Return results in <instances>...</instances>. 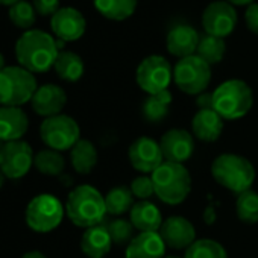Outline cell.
<instances>
[{
    "instance_id": "6da1fadb",
    "label": "cell",
    "mask_w": 258,
    "mask_h": 258,
    "mask_svg": "<svg viewBox=\"0 0 258 258\" xmlns=\"http://www.w3.org/2000/svg\"><path fill=\"white\" fill-rule=\"evenodd\" d=\"M59 55L56 41L47 32L32 29L25 32L16 44V58L20 67L31 73H44L55 66Z\"/></svg>"
},
{
    "instance_id": "7a4b0ae2",
    "label": "cell",
    "mask_w": 258,
    "mask_h": 258,
    "mask_svg": "<svg viewBox=\"0 0 258 258\" xmlns=\"http://www.w3.org/2000/svg\"><path fill=\"white\" fill-rule=\"evenodd\" d=\"M66 214L79 228H91L105 222V196L93 185L84 184L73 188L66 202Z\"/></svg>"
},
{
    "instance_id": "3957f363",
    "label": "cell",
    "mask_w": 258,
    "mask_h": 258,
    "mask_svg": "<svg viewBox=\"0 0 258 258\" xmlns=\"http://www.w3.org/2000/svg\"><path fill=\"white\" fill-rule=\"evenodd\" d=\"M211 175L217 184L235 195L250 190L255 181L252 163L237 154H222L216 157L211 164Z\"/></svg>"
},
{
    "instance_id": "277c9868",
    "label": "cell",
    "mask_w": 258,
    "mask_h": 258,
    "mask_svg": "<svg viewBox=\"0 0 258 258\" xmlns=\"http://www.w3.org/2000/svg\"><path fill=\"white\" fill-rule=\"evenodd\" d=\"M155 195L169 205L182 204L191 191V176L184 164L164 161L152 175Z\"/></svg>"
},
{
    "instance_id": "5b68a950",
    "label": "cell",
    "mask_w": 258,
    "mask_h": 258,
    "mask_svg": "<svg viewBox=\"0 0 258 258\" xmlns=\"http://www.w3.org/2000/svg\"><path fill=\"white\" fill-rule=\"evenodd\" d=\"M253 105L250 87L241 79H228L213 91V109L223 120L244 117Z\"/></svg>"
},
{
    "instance_id": "8992f818",
    "label": "cell",
    "mask_w": 258,
    "mask_h": 258,
    "mask_svg": "<svg viewBox=\"0 0 258 258\" xmlns=\"http://www.w3.org/2000/svg\"><path fill=\"white\" fill-rule=\"evenodd\" d=\"M37 79L34 73L20 66L5 67L0 72V105L22 106L32 100L37 91Z\"/></svg>"
},
{
    "instance_id": "52a82bcc",
    "label": "cell",
    "mask_w": 258,
    "mask_h": 258,
    "mask_svg": "<svg viewBox=\"0 0 258 258\" xmlns=\"http://www.w3.org/2000/svg\"><path fill=\"white\" fill-rule=\"evenodd\" d=\"M66 207L61 201L49 193L35 196L26 207V223L28 226L40 234L50 232L56 229L64 217Z\"/></svg>"
},
{
    "instance_id": "ba28073f",
    "label": "cell",
    "mask_w": 258,
    "mask_h": 258,
    "mask_svg": "<svg viewBox=\"0 0 258 258\" xmlns=\"http://www.w3.org/2000/svg\"><path fill=\"white\" fill-rule=\"evenodd\" d=\"M40 136L43 143L53 151H72L81 140V129L75 118L66 114H58L44 118L40 126Z\"/></svg>"
},
{
    "instance_id": "9c48e42d",
    "label": "cell",
    "mask_w": 258,
    "mask_h": 258,
    "mask_svg": "<svg viewBox=\"0 0 258 258\" xmlns=\"http://www.w3.org/2000/svg\"><path fill=\"white\" fill-rule=\"evenodd\" d=\"M173 81L181 91L198 96L211 82V66L198 55L181 58L173 69Z\"/></svg>"
},
{
    "instance_id": "30bf717a",
    "label": "cell",
    "mask_w": 258,
    "mask_h": 258,
    "mask_svg": "<svg viewBox=\"0 0 258 258\" xmlns=\"http://www.w3.org/2000/svg\"><path fill=\"white\" fill-rule=\"evenodd\" d=\"M173 78L170 62L160 55H151L145 58L136 72V81L139 87L148 94H158L169 90Z\"/></svg>"
},
{
    "instance_id": "8fae6325",
    "label": "cell",
    "mask_w": 258,
    "mask_h": 258,
    "mask_svg": "<svg viewBox=\"0 0 258 258\" xmlns=\"http://www.w3.org/2000/svg\"><path fill=\"white\" fill-rule=\"evenodd\" d=\"M34 158L29 143L23 140L4 143L0 151V170L8 179H20L31 170Z\"/></svg>"
},
{
    "instance_id": "7c38bea8",
    "label": "cell",
    "mask_w": 258,
    "mask_h": 258,
    "mask_svg": "<svg viewBox=\"0 0 258 258\" xmlns=\"http://www.w3.org/2000/svg\"><path fill=\"white\" fill-rule=\"evenodd\" d=\"M237 25V13L226 0L210 4L202 14V26L207 35L225 38L232 34Z\"/></svg>"
},
{
    "instance_id": "4fadbf2b",
    "label": "cell",
    "mask_w": 258,
    "mask_h": 258,
    "mask_svg": "<svg viewBox=\"0 0 258 258\" xmlns=\"http://www.w3.org/2000/svg\"><path fill=\"white\" fill-rule=\"evenodd\" d=\"M127 157L131 166L145 175H152L164 163L160 143L149 137H139L137 140H134L129 146Z\"/></svg>"
},
{
    "instance_id": "5bb4252c",
    "label": "cell",
    "mask_w": 258,
    "mask_h": 258,
    "mask_svg": "<svg viewBox=\"0 0 258 258\" xmlns=\"http://www.w3.org/2000/svg\"><path fill=\"white\" fill-rule=\"evenodd\" d=\"M160 148L164 161L184 164L195 154V137L185 129H169L160 140Z\"/></svg>"
},
{
    "instance_id": "9a60e30c",
    "label": "cell",
    "mask_w": 258,
    "mask_h": 258,
    "mask_svg": "<svg viewBox=\"0 0 258 258\" xmlns=\"http://www.w3.org/2000/svg\"><path fill=\"white\" fill-rule=\"evenodd\" d=\"M158 232L166 246L172 249H188L196 241V229L193 223L182 216L166 219Z\"/></svg>"
},
{
    "instance_id": "2e32d148",
    "label": "cell",
    "mask_w": 258,
    "mask_h": 258,
    "mask_svg": "<svg viewBox=\"0 0 258 258\" xmlns=\"http://www.w3.org/2000/svg\"><path fill=\"white\" fill-rule=\"evenodd\" d=\"M50 28L52 32L58 37V40L76 41L84 35L87 22L78 10L66 7L59 8V11L55 16H52Z\"/></svg>"
},
{
    "instance_id": "e0dca14e",
    "label": "cell",
    "mask_w": 258,
    "mask_h": 258,
    "mask_svg": "<svg viewBox=\"0 0 258 258\" xmlns=\"http://www.w3.org/2000/svg\"><path fill=\"white\" fill-rule=\"evenodd\" d=\"M31 103H32V109L38 115L47 118L61 114V111L67 103V94L59 85L46 84L37 88Z\"/></svg>"
},
{
    "instance_id": "ac0fdd59",
    "label": "cell",
    "mask_w": 258,
    "mask_h": 258,
    "mask_svg": "<svg viewBox=\"0 0 258 258\" xmlns=\"http://www.w3.org/2000/svg\"><path fill=\"white\" fill-rule=\"evenodd\" d=\"M199 40L201 37L193 26L187 23H178L169 31L166 44H167L169 53L181 59V58L196 55Z\"/></svg>"
},
{
    "instance_id": "d6986e66",
    "label": "cell",
    "mask_w": 258,
    "mask_h": 258,
    "mask_svg": "<svg viewBox=\"0 0 258 258\" xmlns=\"http://www.w3.org/2000/svg\"><path fill=\"white\" fill-rule=\"evenodd\" d=\"M29 118L19 106H0V142L10 143L22 140L28 133Z\"/></svg>"
},
{
    "instance_id": "ffe728a7",
    "label": "cell",
    "mask_w": 258,
    "mask_h": 258,
    "mask_svg": "<svg viewBox=\"0 0 258 258\" xmlns=\"http://www.w3.org/2000/svg\"><path fill=\"white\" fill-rule=\"evenodd\" d=\"M166 243L160 232H139L126 246V258H164Z\"/></svg>"
},
{
    "instance_id": "44dd1931",
    "label": "cell",
    "mask_w": 258,
    "mask_h": 258,
    "mask_svg": "<svg viewBox=\"0 0 258 258\" xmlns=\"http://www.w3.org/2000/svg\"><path fill=\"white\" fill-rule=\"evenodd\" d=\"M223 133V118L214 109H199L191 118V134L201 142L213 143Z\"/></svg>"
},
{
    "instance_id": "7402d4cb",
    "label": "cell",
    "mask_w": 258,
    "mask_h": 258,
    "mask_svg": "<svg viewBox=\"0 0 258 258\" xmlns=\"http://www.w3.org/2000/svg\"><path fill=\"white\" fill-rule=\"evenodd\" d=\"M112 240L106 228V222L85 229L81 238V249L88 258H105L111 250Z\"/></svg>"
},
{
    "instance_id": "603a6c76",
    "label": "cell",
    "mask_w": 258,
    "mask_h": 258,
    "mask_svg": "<svg viewBox=\"0 0 258 258\" xmlns=\"http://www.w3.org/2000/svg\"><path fill=\"white\" fill-rule=\"evenodd\" d=\"M129 220L140 232H158L163 225L160 208L151 201H140L129 211Z\"/></svg>"
},
{
    "instance_id": "cb8c5ba5",
    "label": "cell",
    "mask_w": 258,
    "mask_h": 258,
    "mask_svg": "<svg viewBox=\"0 0 258 258\" xmlns=\"http://www.w3.org/2000/svg\"><path fill=\"white\" fill-rule=\"evenodd\" d=\"M99 160L96 146L90 140H79L70 151V161L73 169L81 175H88L93 172Z\"/></svg>"
},
{
    "instance_id": "d4e9b609",
    "label": "cell",
    "mask_w": 258,
    "mask_h": 258,
    "mask_svg": "<svg viewBox=\"0 0 258 258\" xmlns=\"http://www.w3.org/2000/svg\"><path fill=\"white\" fill-rule=\"evenodd\" d=\"M172 100H173V97L169 90L161 91L158 94H149L142 105L143 118L149 123L163 121L169 115Z\"/></svg>"
},
{
    "instance_id": "484cf974",
    "label": "cell",
    "mask_w": 258,
    "mask_h": 258,
    "mask_svg": "<svg viewBox=\"0 0 258 258\" xmlns=\"http://www.w3.org/2000/svg\"><path fill=\"white\" fill-rule=\"evenodd\" d=\"M96 10L108 20L123 22L137 10V0H93Z\"/></svg>"
},
{
    "instance_id": "4316f807",
    "label": "cell",
    "mask_w": 258,
    "mask_h": 258,
    "mask_svg": "<svg viewBox=\"0 0 258 258\" xmlns=\"http://www.w3.org/2000/svg\"><path fill=\"white\" fill-rule=\"evenodd\" d=\"M56 75L67 82H76L84 75V61L82 58L70 50H61L55 66H53Z\"/></svg>"
},
{
    "instance_id": "83f0119b",
    "label": "cell",
    "mask_w": 258,
    "mask_h": 258,
    "mask_svg": "<svg viewBox=\"0 0 258 258\" xmlns=\"http://www.w3.org/2000/svg\"><path fill=\"white\" fill-rule=\"evenodd\" d=\"M105 205L106 213L111 216H121L124 213H129L134 207V195L131 188L126 185H117L112 187L105 195Z\"/></svg>"
},
{
    "instance_id": "f1b7e54d",
    "label": "cell",
    "mask_w": 258,
    "mask_h": 258,
    "mask_svg": "<svg viewBox=\"0 0 258 258\" xmlns=\"http://www.w3.org/2000/svg\"><path fill=\"white\" fill-rule=\"evenodd\" d=\"M34 166L37 170L47 176H58L66 169V160L61 152L53 149H43L34 158Z\"/></svg>"
},
{
    "instance_id": "f546056e",
    "label": "cell",
    "mask_w": 258,
    "mask_h": 258,
    "mask_svg": "<svg viewBox=\"0 0 258 258\" xmlns=\"http://www.w3.org/2000/svg\"><path fill=\"white\" fill-rule=\"evenodd\" d=\"M226 52V44L223 38L213 37V35H204L199 40V46L196 50V55L202 58L207 64L213 66L223 59Z\"/></svg>"
},
{
    "instance_id": "4dcf8cb0",
    "label": "cell",
    "mask_w": 258,
    "mask_h": 258,
    "mask_svg": "<svg viewBox=\"0 0 258 258\" xmlns=\"http://www.w3.org/2000/svg\"><path fill=\"white\" fill-rule=\"evenodd\" d=\"M235 213H237V217L243 223H249V225L256 223L258 222V193L253 190H247V191L237 195Z\"/></svg>"
},
{
    "instance_id": "1f68e13d",
    "label": "cell",
    "mask_w": 258,
    "mask_h": 258,
    "mask_svg": "<svg viewBox=\"0 0 258 258\" xmlns=\"http://www.w3.org/2000/svg\"><path fill=\"white\" fill-rule=\"evenodd\" d=\"M184 258H228L222 243L211 238H199L188 249Z\"/></svg>"
},
{
    "instance_id": "d6a6232c",
    "label": "cell",
    "mask_w": 258,
    "mask_h": 258,
    "mask_svg": "<svg viewBox=\"0 0 258 258\" xmlns=\"http://www.w3.org/2000/svg\"><path fill=\"white\" fill-rule=\"evenodd\" d=\"M108 232L111 235L112 244L115 246H127L131 243V240L136 237L134 235V225L131 220H126L121 217H115L109 222H106Z\"/></svg>"
},
{
    "instance_id": "836d02e7",
    "label": "cell",
    "mask_w": 258,
    "mask_h": 258,
    "mask_svg": "<svg viewBox=\"0 0 258 258\" xmlns=\"http://www.w3.org/2000/svg\"><path fill=\"white\" fill-rule=\"evenodd\" d=\"M10 20L20 29H29L35 23V8L29 2L20 0L19 4L13 5L8 11Z\"/></svg>"
},
{
    "instance_id": "e575fe53",
    "label": "cell",
    "mask_w": 258,
    "mask_h": 258,
    "mask_svg": "<svg viewBox=\"0 0 258 258\" xmlns=\"http://www.w3.org/2000/svg\"><path fill=\"white\" fill-rule=\"evenodd\" d=\"M129 188H131L134 198H137L140 201H149V198L155 195V187H154L152 178L148 175H142V176H137L136 179H133Z\"/></svg>"
},
{
    "instance_id": "d590c367",
    "label": "cell",
    "mask_w": 258,
    "mask_h": 258,
    "mask_svg": "<svg viewBox=\"0 0 258 258\" xmlns=\"http://www.w3.org/2000/svg\"><path fill=\"white\" fill-rule=\"evenodd\" d=\"M34 8L40 16H55L59 11V0H34Z\"/></svg>"
},
{
    "instance_id": "8d00e7d4",
    "label": "cell",
    "mask_w": 258,
    "mask_h": 258,
    "mask_svg": "<svg viewBox=\"0 0 258 258\" xmlns=\"http://www.w3.org/2000/svg\"><path fill=\"white\" fill-rule=\"evenodd\" d=\"M244 20H246V26L247 29L258 35V4H252L246 8L244 13Z\"/></svg>"
},
{
    "instance_id": "74e56055",
    "label": "cell",
    "mask_w": 258,
    "mask_h": 258,
    "mask_svg": "<svg viewBox=\"0 0 258 258\" xmlns=\"http://www.w3.org/2000/svg\"><path fill=\"white\" fill-rule=\"evenodd\" d=\"M196 105L199 109H213V93H201L196 96Z\"/></svg>"
},
{
    "instance_id": "f35d334b",
    "label": "cell",
    "mask_w": 258,
    "mask_h": 258,
    "mask_svg": "<svg viewBox=\"0 0 258 258\" xmlns=\"http://www.w3.org/2000/svg\"><path fill=\"white\" fill-rule=\"evenodd\" d=\"M22 258H47V256L43 252H40V250H29Z\"/></svg>"
},
{
    "instance_id": "ab89813d",
    "label": "cell",
    "mask_w": 258,
    "mask_h": 258,
    "mask_svg": "<svg viewBox=\"0 0 258 258\" xmlns=\"http://www.w3.org/2000/svg\"><path fill=\"white\" fill-rule=\"evenodd\" d=\"M228 4H231L232 7L237 5V7H244V5H252L253 4V0H226Z\"/></svg>"
},
{
    "instance_id": "60d3db41",
    "label": "cell",
    "mask_w": 258,
    "mask_h": 258,
    "mask_svg": "<svg viewBox=\"0 0 258 258\" xmlns=\"http://www.w3.org/2000/svg\"><path fill=\"white\" fill-rule=\"evenodd\" d=\"M20 0H0V5H5V7H13V5H16V4H19Z\"/></svg>"
},
{
    "instance_id": "b9f144b4",
    "label": "cell",
    "mask_w": 258,
    "mask_h": 258,
    "mask_svg": "<svg viewBox=\"0 0 258 258\" xmlns=\"http://www.w3.org/2000/svg\"><path fill=\"white\" fill-rule=\"evenodd\" d=\"M5 67H7V66H5V58H4V55H2V53H0V72H2Z\"/></svg>"
},
{
    "instance_id": "7bdbcfd3",
    "label": "cell",
    "mask_w": 258,
    "mask_h": 258,
    "mask_svg": "<svg viewBox=\"0 0 258 258\" xmlns=\"http://www.w3.org/2000/svg\"><path fill=\"white\" fill-rule=\"evenodd\" d=\"M5 179H7V176L2 173V170H0V188L4 187V184H5Z\"/></svg>"
},
{
    "instance_id": "ee69618b",
    "label": "cell",
    "mask_w": 258,
    "mask_h": 258,
    "mask_svg": "<svg viewBox=\"0 0 258 258\" xmlns=\"http://www.w3.org/2000/svg\"><path fill=\"white\" fill-rule=\"evenodd\" d=\"M164 258H181V256H176V255H169V256H164Z\"/></svg>"
},
{
    "instance_id": "f6af8a7d",
    "label": "cell",
    "mask_w": 258,
    "mask_h": 258,
    "mask_svg": "<svg viewBox=\"0 0 258 258\" xmlns=\"http://www.w3.org/2000/svg\"><path fill=\"white\" fill-rule=\"evenodd\" d=\"M2 146H4V143H2V142H0V151H2Z\"/></svg>"
}]
</instances>
